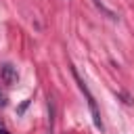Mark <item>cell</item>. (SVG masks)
<instances>
[{"instance_id": "cell-4", "label": "cell", "mask_w": 134, "mask_h": 134, "mask_svg": "<svg viewBox=\"0 0 134 134\" xmlns=\"http://www.w3.org/2000/svg\"><path fill=\"white\" fill-rule=\"evenodd\" d=\"M4 103H6V100H4V94L0 92V107H4Z\"/></svg>"}, {"instance_id": "cell-1", "label": "cell", "mask_w": 134, "mask_h": 134, "mask_svg": "<svg viewBox=\"0 0 134 134\" xmlns=\"http://www.w3.org/2000/svg\"><path fill=\"white\" fill-rule=\"evenodd\" d=\"M71 75H73V80L77 82V88L82 90V94L86 96V100H88V107H90V113H92V121H94V126L98 128V130H103V121H100V113H98V109H96V100H94V96L90 94V90H88V86L84 84V80H80V75H77V71L71 67Z\"/></svg>"}, {"instance_id": "cell-2", "label": "cell", "mask_w": 134, "mask_h": 134, "mask_svg": "<svg viewBox=\"0 0 134 134\" xmlns=\"http://www.w3.org/2000/svg\"><path fill=\"white\" fill-rule=\"evenodd\" d=\"M2 80L6 84H15L17 82V71L13 65H2Z\"/></svg>"}, {"instance_id": "cell-3", "label": "cell", "mask_w": 134, "mask_h": 134, "mask_svg": "<svg viewBox=\"0 0 134 134\" xmlns=\"http://www.w3.org/2000/svg\"><path fill=\"white\" fill-rule=\"evenodd\" d=\"M94 2H96V6H100V8H103V10H105V13L109 15V17H113V13H109V10H107V8H105V6L100 4V0H94ZM113 19H115V17H113Z\"/></svg>"}]
</instances>
